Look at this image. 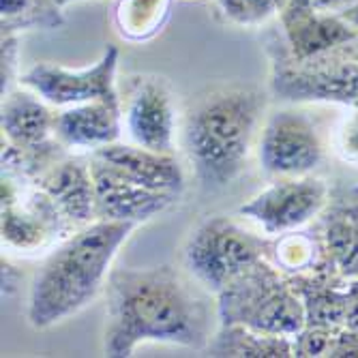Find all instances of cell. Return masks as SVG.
<instances>
[{
  "label": "cell",
  "mask_w": 358,
  "mask_h": 358,
  "mask_svg": "<svg viewBox=\"0 0 358 358\" xmlns=\"http://www.w3.org/2000/svg\"><path fill=\"white\" fill-rule=\"evenodd\" d=\"M322 161V142L311 118L303 112H277L259 140V164L279 178L307 176Z\"/></svg>",
  "instance_id": "cell-9"
},
{
  "label": "cell",
  "mask_w": 358,
  "mask_h": 358,
  "mask_svg": "<svg viewBox=\"0 0 358 358\" xmlns=\"http://www.w3.org/2000/svg\"><path fill=\"white\" fill-rule=\"evenodd\" d=\"M208 356H247V358H287L294 356L292 337L259 333L241 324H219L208 345Z\"/></svg>",
  "instance_id": "cell-15"
},
{
  "label": "cell",
  "mask_w": 358,
  "mask_h": 358,
  "mask_svg": "<svg viewBox=\"0 0 358 358\" xmlns=\"http://www.w3.org/2000/svg\"><path fill=\"white\" fill-rule=\"evenodd\" d=\"M217 296L219 324L294 337L305 324V305L294 283L283 277L268 257H262L238 273Z\"/></svg>",
  "instance_id": "cell-4"
},
{
  "label": "cell",
  "mask_w": 358,
  "mask_h": 358,
  "mask_svg": "<svg viewBox=\"0 0 358 358\" xmlns=\"http://www.w3.org/2000/svg\"><path fill=\"white\" fill-rule=\"evenodd\" d=\"M54 3H56V5H58L60 9H62V7H67L69 3H76V0H54Z\"/></svg>",
  "instance_id": "cell-25"
},
{
  "label": "cell",
  "mask_w": 358,
  "mask_h": 358,
  "mask_svg": "<svg viewBox=\"0 0 358 358\" xmlns=\"http://www.w3.org/2000/svg\"><path fill=\"white\" fill-rule=\"evenodd\" d=\"M324 251L341 277H358V202H339L324 217Z\"/></svg>",
  "instance_id": "cell-16"
},
{
  "label": "cell",
  "mask_w": 358,
  "mask_h": 358,
  "mask_svg": "<svg viewBox=\"0 0 358 358\" xmlns=\"http://www.w3.org/2000/svg\"><path fill=\"white\" fill-rule=\"evenodd\" d=\"M138 223L96 219L62 241L30 283L28 322L45 331L88 307L108 281L112 259Z\"/></svg>",
  "instance_id": "cell-2"
},
{
  "label": "cell",
  "mask_w": 358,
  "mask_h": 358,
  "mask_svg": "<svg viewBox=\"0 0 358 358\" xmlns=\"http://www.w3.org/2000/svg\"><path fill=\"white\" fill-rule=\"evenodd\" d=\"M329 200V187L317 178H279L238 208L243 217L257 221L268 234L299 230L317 217Z\"/></svg>",
  "instance_id": "cell-8"
},
{
  "label": "cell",
  "mask_w": 358,
  "mask_h": 358,
  "mask_svg": "<svg viewBox=\"0 0 358 358\" xmlns=\"http://www.w3.org/2000/svg\"><path fill=\"white\" fill-rule=\"evenodd\" d=\"M90 170L94 180V219L142 223L168 210L178 195L155 191L129 180L99 157L90 155Z\"/></svg>",
  "instance_id": "cell-11"
},
{
  "label": "cell",
  "mask_w": 358,
  "mask_h": 358,
  "mask_svg": "<svg viewBox=\"0 0 358 358\" xmlns=\"http://www.w3.org/2000/svg\"><path fill=\"white\" fill-rule=\"evenodd\" d=\"M279 0H219L221 11L236 24L255 26L273 15Z\"/></svg>",
  "instance_id": "cell-21"
},
{
  "label": "cell",
  "mask_w": 358,
  "mask_h": 358,
  "mask_svg": "<svg viewBox=\"0 0 358 358\" xmlns=\"http://www.w3.org/2000/svg\"><path fill=\"white\" fill-rule=\"evenodd\" d=\"M118 48L110 45L92 67L67 69L60 64L39 62L20 76V84L37 92L41 99L56 108H69L90 101H103L120 108L116 90Z\"/></svg>",
  "instance_id": "cell-6"
},
{
  "label": "cell",
  "mask_w": 358,
  "mask_h": 358,
  "mask_svg": "<svg viewBox=\"0 0 358 358\" xmlns=\"http://www.w3.org/2000/svg\"><path fill=\"white\" fill-rule=\"evenodd\" d=\"M268 241L230 217H208L189 234L182 264L206 292L219 294L238 273L266 257Z\"/></svg>",
  "instance_id": "cell-5"
},
{
  "label": "cell",
  "mask_w": 358,
  "mask_h": 358,
  "mask_svg": "<svg viewBox=\"0 0 358 358\" xmlns=\"http://www.w3.org/2000/svg\"><path fill=\"white\" fill-rule=\"evenodd\" d=\"M170 0H120L116 7L118 32L129 41H144L161 30Z\"/></svg>",
  "instance_id": "cell-18"
},
{
  "label": "cell",
  "mask_w": 358,
  "mask_h": 358,
  "mask_svg": "<svg viewBox=\"0 0 358 358\" xmlns=\"http://www.w3.org/2000/svg\"><path fill=\"white\" fill-rule=\"evenodd\" d=\"M106 296L103 350L112 358L131 356L146 341L204 350L215 333L208 296L172 266L114 268Z\"/></svg>",
  "instance_id": "cell-1"
},
{
  "label": "cell",
  "mask_w": 358,
  "mask_h": 358,
  "mask_svg": "<svg viewBox=\"0 0 358 358\" xmlns=\"http://www.w3.org/2000/svg\"><path fill=\"white\" fill-rule=\"evenodd\" d=\"M122 134V108L90 101L69 106L54 118V136L64 148H90L118 142Z\"/></svg>",
  "instance_id": "cell-14"
},
{
  "label": "cell",
  "mask_w": 358,
  "mask_h": 358,
  "mask_svg": "<svg viewBox=\"0 0 358 358\" xmlns=\"http://www.w3.org/2000/svg\"><path fill=\"white\" fill-rule=\"evenodd\" d=\"M124 129L131 144L172 152L176 136V108L172 92L159 78H138L127 92Z\"/></svg>",
  "instance_id": "cell-10"
},
{
  "label": "cell",
  "mask_w": 358,
  "mask_h": 358,
  "mask_svg": "<svg viewBox=\"0 0 358 358\" xmlns=\"http://www.w3.org/2000/svg\"><path fill=\"white\" fill-rule=\"evenodd\" d=\"M350 150L358 152V118L354 120V124L350 129Z\"/></svg>",
  "instance_id": "cell-24"
},
{
  "label": "cell",
  "mask_w": 358,
  "mask_h": 358,
  "mask_svg": "<svg viewBox=\"0 0 358 358\" xmlns=\"http://www.w3.org/2000/svg\"><path fill=\"white\" fill-rule=\"evenodd\" d=\"M264 110L266 94L257 88H215L189 103L180 146L204 191H219L238 178Z\"/></svg>",
  "instance_id": "cell-3"
},
{
  "label": "cell",
  "mask_w": 358,
  "mask_h": 358,
  "mask_svg": "<svg viewBox=\"0 0 358 358\" xmlns=\"http://www.w3.org/2000/svg\"><path fill=\"white\" fill-rule=\"evenodd\" d=\"M345 327L358 331V277L345 287Z\"/></svg>",
  "instance_id": "cell-23"
},
{
  "label": "cell",
  "mask_w": 358,
  "mask_h": 358,
  "mask_svg": "<svg viewBox=\"0 0 358 358\" xmlns=\"http://www.w3.org/2000/svg\"><path fill=\"white\" fill-rule=\"evenodd\" d=\"M296 292L305 305V327L339 329L345 327V287L329 283L322 275H292Z\"/></svg>",
  "instance_id": "cell-17"
},
{
  "label": "cell",
  "mask_w": 358,
  "mask_h": 358,
  "mask_svg": "<svg viewBox=\"0 0 358 358\" xmlns=\"http://www.w3.org/2000/svg\"><path fill=\"white\" fill-rule=\"evenodd\" d=\"M60 24V7L54 0H3V35L35 26L56 28Z\"/></svg>",
  "instance_id": "cell-20"
},
{
  "label": "cell",
  "mask_w": 358,
  "mask_h": 358,
  "mask_svg": "<svg viewBox=\"0 0 358 358\" xmlns=\"http://www.w3.org/2000/svg\"><path fill=\"white\" fill-rule=\"evenodd\" d=\"M22 180L3 172V243L22 253H35L58 238L69 221L41 187L20 200Z\"/></svg>",
  "instance_id": "cell-7"
},
{
  "label": "cell",
  "mask_w": 358,
  "mask_h": 358,
  "mask_svg": "<svg viewBox=\"0 0 358 358\" xmlns=\"http://www.w3.org/2000/svg\"><path fill=\"white\" fill-rule=\"evenodd\" d=\"M94 157L106 161L116 172L142 187L180 195L185 189V174L172 152H157L136 144H108L92 150Z\"/></svg>",
  "instance_id": "cell-12"
},
{
  "label": "cell",
  "mask_w": 358,
  "mask_h": 358,
  "mask_svg": "<svg viewBox=\"0 0 358 358\" xmlns=\"http://www.w3.org/2000/svg\"><path fill=\"white\" fill-rule=\"evenodd\" d=\"M69 223L86 225L94 219V180L90 161L60 157L35 178Z\"/></svg>",
  "instance_id": "cell-13"
},
{
  "label": "cell",
  "mask_w": 358,
  "mask_h": 358,
  "mask_svg": "<svg viewBox=\"0 0 358 358\" xmlns=\"http://www.w3.org/2000/svg\"><path fill=\"white\" fill-rule=\"evenodd\" d=\"M277 241H268V251L266 257L271 262L287 273V275H307L313 271V266L317 264V255H320V245L315 243V238L307 236L305 232L292 230V232H283L277 234Z\"/></svg>",
  "instance_id": "cell-19"
},
{
  "label": "cell",
  "mask_w": 358,
  "mask_h": 358,
  "mask_svg": "<svg viewBox=\"0 0 358 358\" xmlns=\"http://www.w3.org/2000/svg\"><path fill=\"white\" fill-rule=\"evenodd\" d=\"M17 69V39L13 35H3V94L9 92V84Z\"/></svg>",
  "instance_id": "cell-22"
}]
</instances>
